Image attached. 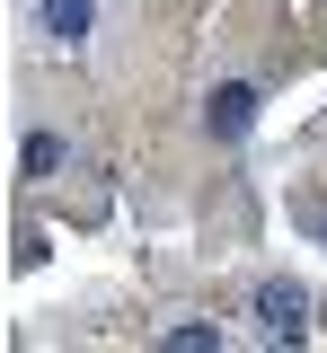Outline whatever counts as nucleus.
I'll list each match as a JSON object with an SVG mask.
<instances>
[{
  "mask_svg": "<svg viewBox=\"0 0 327 353\" xmlns=\"http://www.w3.org/2000/svg\"><path fill=\"white\" fill-rule=\"evenodd\" d=\"M248 124H257V88H248V80H221L212 106H204V132H212V141H239Z\"/></svg>",
  "mask_w": 327,
  "mask_h": 353,
  "instance_id": "1",
  "label": "nucleus"
},
{
  "mask_svg": "<svg viewBox=\"0 0 327 353\" xmlns=\"http://www.w3.org/2000/svg\"><path fill=\"white\" fill-rule=\"evenodd\" d=\"M301 318H310V292L301 283H257V327L266 336H301Z\"/></svg>",
  "mask_w": 327,
  "mask_h": 353,
  "instance_id": "2",
  "label": "nucleus"
},
{
  "mask_svg": "<svg viewBox=\"0 0 327 353\" xmlns=\"http://www.w3.org/2000/svg\"><path fill=\"white\" fill-rule=\"evenodd\" d=\"M45 36H53V44L89 36V0H45Z\"/></svg>",
  "mask_w": 327,
  "mask_h": 353,
  "instance_id": "3",
  "label": "nucleus"
},
{
  "mask_svg": "<svg viewBox=\"0 0 327 353\" xmlns=\"http://www.w3.org/2000/svg\"><path fill=\"white\" fill-rule=\"evenodd\" d=\"M159 345H168V353H212V345H221V327H204V318H186V327H168Z\"/></svg>",
  "mask_w": 327,
  "mask_h": 353,
  "instance_id": "4",
  "label": "nucleus"
},
{
  "mask_svg": "<svg viewBox=\"0 0 327 353\" xmlns=\"http://www.w3.org/2000/svg\"><path fill=\"white\" fill-rule=\"evenodd\" d=\"M53 159H62V141L53 132H27V176H53Z\"/></svg>",
  "mask_w": 327,
  "mask_h": 353,
  "instance_id": "5",
  "label": "nucleus"
}]
</instances>
